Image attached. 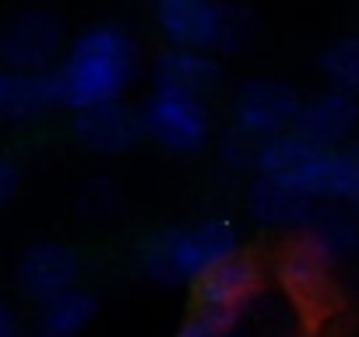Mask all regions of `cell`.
<instances>
[{
    "mask_svg": "<svg viewBox=\"0 0 359 337\" xmlns=\"http://www.w3.org/2000/svg\"><path fill=\"white\" fill-rule=\"evenodd\" d=\"M134 74H137V46L127 36V29L106 22L88 25L81 36H74L67 53L50 71L53 102L71 113L123 102Z\"/></svg>",
    "mask_w": 359,
    "mask_h": 337,
    "instance_id": "obj_1",
    "label": "cell"
},
{
    "mask_svg": "<svg viewBox=\"0 0 359 337\" xmlns=\"http://www.w3.org/2000/svg\"><path fill=\"white\" fill-rule=\"evenodd\" d=\"M240 257V232L229 218H201L194 225H165L137 250V267L162 288L201 285L212 271Z\"/></svg>",
    "mask_w": 359,
    "mask_h": 337,
    "instance_id": "obj_2",
    "label": "cell"
},
{
    "mask_svg": "<svg viewBox=\"0 0 359 337\" xmlns=\"http://www.w3.org/2000/svg\"><path fill=\"white\" fill-rule=\"evenodd\" d=\"M141 123L144 137L169 155H198L212 137V116L205 99L162 88H151V95L141 102Z\"/></svg>",
    "mask_w": 359,
    "mask_h": 337,
    "instance_id": "obj_3",
    "label": "cell"
},
{
    "mask_svg": "<svg viewBox=\"0 0 359 337\" xmlns=\"http://www.w3.org/2000/svg\"><path fill=\"white\" fill-rule=\"evenodd\" d=\"M303 99L289 81L278 78H247L233 95V127L247 130L250 137H278L292 130Z\"/></svg>",
    "mask_w": 359,
    "mask_h": 337,
    "instance_id": "obj_4",
    "label": "cell"
},
{
    "mask_svg": "<svg viewBox=\"0 0 359 337\" xmlns=\"http://www.w3.org/2000/svg\"><path fill=\"white\" fill-rule=\"evenodd\" d=\"M64 50V25L57 15L29 8L18 11L4 29H0V64L11 71H32L46 74L53 71L57 57Z\"/></svg>",
    "mask_w": 359,
    "mask_h": 337,
    "instance_id": "obj_5",
    "label": "cell"
},
{
    "mask_svg": "<svg viewBox=\"0 0 359 337\" xmlns=\"http://www.w3.org/2000/svg\"><path fill=\"white\" fill-rule=\"evenodd\" d=\"M261 271L247 257H233L198 285V316L215 327H243L247 309L254 306Z\"/></svg>",
    "mask_w": 359,
    "mask_h": 337,
    "instance_id": "obj_6",
    "label": "cell"
},
{
    "mask_svg": "<svg viewBox=\"0 0 359 337\" xmlns=\"http://www.w3.org/2000/svg\"><path fill=\"white\" fill-rule=\"evenodd\" d=\"M155 22L169 46L215 53L222 39L226 4L219 0H155Z\"/></svg>",
    "mask_w": 359,
    "mask_h": 337,
    "instance_id": "obj_7",
    "label": "cell"
},
{
    "mask_svg": "<svg viewBox=\"0 0 359 337\" xmlns=\"http://www.w3.org/2000/svg\"><path fill=\"white\" fill-rule=\"evenodd\" d=\"M78 278H81V253L67 243H57V239H43V243L25 246V253L18 257V267H15L18 288L36 302L74 288Z\"/></svg>",
    "mask_w": 359,
    "mask_h": 337,
    "instance_id": "obj_8",
    "label": "cell"
},
{
    "mask_svg": "<svg viewBox=\"0 0 359 337\" xmlns=\"http://www.w3.org/2000/svg\"><path fill=\"white\" fill-rule=\"evenodd\" d=\"M359 130V99L341 95L334 88L306 99L299 106V116L292 123V134H299L310 148L317 151H334L345 148L348 137Z\"/></svg>",
    "mask_w": 359,
    "mask_h": 337,
    "instance_id": "obj_9",
    "label": "cell"
},
{
    "mask_svg": "<svg viewBox=\"0 0 359 337\" xmlns=\"http://www.w3.org/2000/svg\"><path fill=\"white\" fill-rule=\"evenodd\" d=\"M289 187L310 194L317 204H352L359 194V148L345 144L334 151H313Z\"/></svg>",
    "mask_w": 359,
    "mask_h": 337,
    "instance_id": "obj_10",
    "label": "cell"
},
{
    "mask_svg": "<svg viewBox=\"0 0 359 337\" xmlns=\"http://www.w3.org/2000/svg\"><path fill=\"white\" fill-rule=\"evenodd\" d=\"M296 246H303L327 271L345 264L352 253H359V218H355V211H345L341 204H317L313 215L306 218V225L296 232Z\"/></svg>",
    "mask_w": 359,
    "mask_h": 337,
    "instance_id": "obj_11",
    "label": "cell"
},
{
    "mask_svg": "<svg viewBox=\"0 0 359 337\" xmlns=\"http://www.w3.org/2000/svg\"><path fill=\"white\" fill-rule=\"evenodd\" d=\"M74 137L81 141V148L95 155H127L130 148H137V141H144L141 109L109 102V106L74 113Z\"/></svg>",
    "mask_w": 359,
    "mask_h": 337,
    "instance_id": "obj_12",
    "label": "cell"
},
{
    "mask_svg": "<svg viewBox=\"0 0 359 337\" xmlns=\"http://www.w3.org/2000/svg\"><path fill=\"white\" fill-rule=\"evenodd\" d=\"M151 81L162 92H180V95H194L208 99L222 85V67L212 53L205 50H180L169 46L155 57L151 64Z\"/></svg>",
    "mask_w": 359,
    "mask_h": 337,
    "instance_id": "obj_13",
    "label": "cell"
},
{
    "mask_svg": "<svg viewBox=\"0 0 359 337\" xmlns=\"http://www.w3.org/2000/svg\"><path fill=\"white\" fill-rule=\"evenodd\" d=\"M250 218L264 229H278V232H299L306 225V218L313 215L317 201L282 180H268V176H254L250 183V197H247Z\"/></svg>",
    "mask_w": 359,
    "mask_h": 337,
    "instance_id": "obj_14",
    "label": "cell"
},
{
    "mask_svg": "<svg viewBox=\"0 0 359 337\" xmlns=\"http://www.w3.org/2000/svg\"><path fill=\"white\" fill-rule=\"evenodd\" d=\"M53 106L57 102L50 88V71L32 74V71L0 67V120L4 123H32Z\"/></svg>",
    "mask_w": 359,
    "mask_h": 337,
    "instance_id": "obj_15",
    "label": "cell"
},
{
    "mask_svg": "<svg viewBox=\"0 0 359 337\" xmlns=\"http://www.w3.org/2000/svg\"><path fill=\"white\" fill-rule=\"evenodd\" d=\"M95 313H99L95 295L85 292L81 285H74V288L57 292L39 302V330L50 337H78L92 327Z\"/></svg>",
    "mask_w": 359,
    "mask_h": 337,
    "instance_id": "obj_16",
    "label": "cell"
},
{
    "mask_svg": "<svg viewBox=\"0 0 359 337\" xmlns=\"http://www.w3.org/2000/svg\"><path fill=\"white\" fill-rule=\"evenodd\" d=\"M317 148H310L299 134L285 130L278 137H264L257 144V162H254V176H268V180H282L289 183L299 168L313 158Z\"/></svg>",
    "mask_w": 359,
    "mask_h": 337,
    "instance_id": "obj_17",
    "label": "cell"
},
{
    "mask_svg": "<svg viewBox=\"0 0 359 337\" xmlns=\"http://www.w3.org/2000/svg\"><path fill=\"white\" fill-rule=\"evenodd\" d=\"M317 67H320L324 81L334 92L359 99V39L355 36H345V39L327 43L320 50V57H317Z\"/></svg>",
    "mask_w": 359,
    "mask_h": 337,
    "instance_id": "obj_18",
    "label": "cell"
},
{
    "mask_svg": "<svg viewBox=\"0 0 359 337\" xmlns=\"http://www.w3.org/2000/svg\"><path fill=\"white\" fill-rule=\"evenodd\" d=\"M120 208H123V190H120L113 180H106V176L88 180V183L81 187V194H78V211H81L85 218L106 222V218L120 215Z\"/></svg>",
    "mask_w": 359,
    "mask_h": 337,
    "instance_id": "obj_19",
    "label": "cell"
},
{
    "mask_svg": "<svg viewBox=\"0 0 359 337\" xmlns=\"http://www.w3.org/2000/svg\"><path fill=\"white\" fill-rule=\"evenodd\" d=\"M282 278H285V285H289L296 295H313L317 288H324L327 267H324L320 260H313L303 246H292L289 257H285V264H282Z\"/></svg>",
    "mask_w": 359,
    "mask_h": 337,
    "instance_id": "obj_20",
    "label": "cell"
},
{
    "mask_svg": "<svg viewBox=\"0 0 359 337\" xmlns=\"http://www.w3.org/2000/svg\"><path fill=\"white\" fill-rule=\"evenodd\" d=\"M257 137H250L247 130L240 127H229L222 134V144H219V158L226 168H233V173H250L254 162H257Z\"/></svg>",
    "mask_w": 359,
    "mask_h": 337,
    "instance_id": "obj_21",
    "label": "cell"
},
{
    "mask_svg": "<svg viewBox=\"0 0 359 337\" xmlns=\"http://www.w3.org/2000/svg\"><path fill=\"white\" fill-rule=\"evenodd\" d=\"M257 32V18L254 11L240 8V4H226V22H222V39H219V53H240Z\"/></svg>",
    "mask_w": 359,
    "mask_h": 337,
    "instance_id": "obj_22",
    "label": "cell"
},
{
    "mask_svg": "<svg viewBox=\"0 0 359 337\" xmlns=\"http://www.w3.org/2000/svg\"><path fill=\"white\" fill-rule=\"evenodd\" d=\"M18 187H22V168H18V162L8 158V155H0V208H8V204L15 201Z\"/></svg>",
    "mask_w": 359,
    "mask_h": 337,
    "instance_id": "obj_23",
    "label": "cell"
},
{
    "mask_svg": "<svg viewBox=\"0 0 359 337\" xmlns=\"http://www.w3.org/2000/svg\"><path fill=\"white\" fill-rule=\"evenodd\" d=\"M176 337H243V327H215V323L194 316V320H187L184 327H180Z\"/></svg>",
    "mask_w": 359,
    "mask_h": 337,
    "instance_id": "obj_24",
    "label": "cell"
},
{
    "mask_svg": "<svg viewBox=\"0 0 359 337\" xmlns=\"http://www.w3.org/2000/svg\"><path fill=\"white\" fill-rule=\"evenodd\" d=\"M0 337H22V323L4 299H0Z\"/></svg>",
    "mask_w": 359,
    "mask_h": 337,
    "instance_id": "obj_25",
    "label": "cell"
},
{
    "mask_svg": "<svg viewBox=\"0 0 359 337\" xmlns=\"http://www.w3.org/2000/svg\"><path fill=\"white\" fill-rule=\"evenodd\" d=\"M352 211H355V218H359V194H355V201H352Z\"/></svg>",
    "mask_w": 359,
    "mask_h": 337,
    "instance_id": "obj_26",
    "label": "cell"
},
{
    "mask_svg": "<svg viewBox=\"0 0 359 337\" xmlns=\"http://www.w3.org/2000/svg\"><path fill=\"white\" fill-rule=\"evenodd\" d=\"M36 337H50V334H43V330H39V334H36Z\"/></svg>",
    "mask_w": 359,
    "mask_h": 337,
    "instance_id": "obj_27",
    "label": "cell"
}]
</instances>
